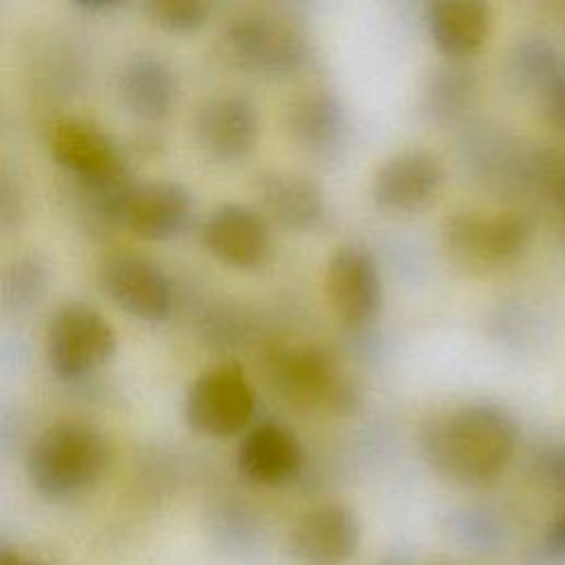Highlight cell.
Returning a JSON list of instances; mask_svg holds the SVG:
<instances>
[{"mask_svg": "<svg viewBox=\"0 0 565 565\" xmlns=\"http://www.w3.org/2000/svg\"><path fill=\"white\" fill-rule=\"evenodd\" d=\"M516 448L514 419L494 404H468L437 419L424 450L430 466L455 483H486L501 475Z\"/></svg>", "mask_w": 565, "mask_h": 565, "instance_id": "6da1fadb", "label": "cell"}, {"mask_svg": "<svg viewBox=\"0 0 565 565\" xmlns=\"http://www.w3.org/2000/svg\"><path fill=\"white\" fill-rule=\"evenodd\" d=\"M110 459L106 437L86 422H57L44 428L26 455L31 486L49 499H66L90 488Z\"/></svg>", "mask_w": 565, "mask_h": 565, "instance_id": "7a4b0ae2", "label": "cell"}, {"mask_svg": "<svg viewBox=\"0 0 565 565\" xmlns=\"http://www.w3.org/2000/svg\"><path fill=\"white\" fill-rule=\"evenodd\" d=\"M46 362L60 380H82L117 353V333L102 311L86 302L62 305L46 324Z\"/></svg>", "mask_w": 565, "mask_h": 565, "instance_id": "3957f363", "label": "cell"}, {"mask_svg": "<svg viewBox=\"0 0 565 565\" xmlns=\"http://www.w3.org/2000/svg\"><path fill=\"white\" fill-rule=\"evenodd\" d=\"M223 46L238 68L267 79L294 75L307 57L302 35L280 18L263 13L232 20L225 29Z\"/></svg>", "mask_w": 565, "mask_h": 565, "instance_id": "277c9868", "label": "cell"}, {"mask_svg": "<svg viewBox=\"0 0 565 565\" xmlns=\"http://www.w3.org/2000/svg\"><path fill=\"white\" fill-rule=\"evenodd\" d=\"M254 388L241 366L227 362L203 371L188 388L183 415L188 426L212 439L238 435L252 419Z\"/></svg>", "mask_w": 565, "mask_h": 565, "instance_id": "5b68a950", "label": "cell"}, {"mask_svg": "<svg viewBox=\"0 0 565 565\" xmlns=\"http://www.w3.org/2000/svg\"><path fill=\"white\" fill-rule=\"evenodd\" d=\"M49 152L75 185H126L135 181L124 150L90 121H55L49 130Z\"/></svg>", "mask_w": 565, "mask_h": 565, "instance_id": "8992f818", "label": "cell"}, {"mask_svg": "<svg viewBox=\"0 0 565 565\" xmlns=\"http://www.w3.org/2000/svg\"><path fill=\"white\" fill-rule=\"evenodd\" d=\"M102 291L128 316L143 322H161L174 305L170 276L148 256L110 252L97 267Z\"/></svg>", "mask_w": 565, "mask_h": 565, "instance_id": "52a82bcc", "label": "cell"}, {"mask_svg": "<svg viewBox=\"0 0 565 565\" xmlns=\"http://www.w3.org/2000/svg\"><path fill=\"white\" fill-rule=\"evenodd\" d=\"M527 227L510 212H459L444 225V243L463 265L497 267L510 263L525 247Z\"/></svg>", "mask_w": 565, "mask_h": 565, "instance_id": "ba28073f", "label": "cell"}, {"mask_svg": "<svg viewBox=\"0 0 565 565\" xmlns=\"http://www.w3.org/2000/svg\"><path fill=\"white\" fill-rule=\"evenodd\" d=\"M329 302L349 329H364L382 309V276L364 245H342L327 269Z\"/></svg>", "mask_w": 565, "mask_h": 565, "instance_id": "9c48e42d", "label": "cell"}, {"mask_svg": "<svg viewBox=\"0 0 565 565\" xmlns=\"http://www.w3.org/2000/svg\"><path fill=\"white\" fill-rule=\"evenodd\" d=\"M360 545V521L344 503H320L291 525L287 552L298 565H342Z\"/></svg>", "mask_w": 565, "mask_h": 565, "instance_id": "30bf717a", "label": "cell"}, {"mask_svg": "<svg viewBox=\"0 0 565 565\" xmlns=\"http://www.w3.org/2000/svg\"><path fill=\"white\" fill-rule=\"evenodd\" d=\"M194 139L205 157L234 163L245 159L258 141V113L252 99L225 93L207 97L194 113Z\"/></svg>", "mask_w": 565, "mask_h": 565, "instance_id": "8fae6325", "label": "cell"}, {"mask_svg": "<svg viewBox=\"0 0 565 565\" xmlns=\"http://www.w3.org/2000/svg\"><path fill=\"white\" fill-rule=\"evenodd\" d=\"M192 192L172 179L135 183L124 201L119 225L143 241L177 238L192 218Z\"/></svg>", "mask_w": 565, "mask_h": 565, "instance_id": "7c38bea8", "label": "cell"}, {"mask_svg": "<svg viewBox=\"0 0 565 565\" xmlns=\"http://www.w3.org/2000/svg\"><path fill=\"white\" fill-rule=\"evenodd\" d=\"M271 373L280 391L300 404H316L329 411L353 406V388L347 384L333 358L320 349L278 351L271 362Z\"/></svg>", "mask_w": 565, "mask_h": 565, "instance_id": "4fadbf2b", "label": "cell"}, {"mask_svg": "<svg viewBox=\"0 0 565 565\" xmlns=\"http://www.w3.org/2000/svg\"><path fill=\"white\" fill-rule=\"evenodd\" d=\"M201 243L216 260L236 269L260 267L271 247L265 218L241 203L214 207L201 225Z\"/></svg>", "mask_w": 565, "mask_h": 565, "instance_id": "5bb4252c", "label": "cell"}, {"mask_svg": "<svg viewBox=\"0 0 565 565\" xmlns=\"http://www.w3.org/2000/svg\"><path fill=\"white\" fill-rule=\"evenodd\" d=\"M444 177L446 172L437 154L426 150H404L377 168L371 192L380 207L417 212L437 199Z\"/></svg>", "mask_w": 565, "mask_h": 565, "instance_id": "9a60e30c", "label": "cell"}, {"mask_svg": "<svg viewBox=\"0 0 565 565\" xmlns=\"http://www.w3.org/2000/svg\"><path fill=\"white\" fill-rule=\"evenodd\" d=\"M236 463L243 477L254 483L282 486L300 472L302 448L289 428L263 422L243 437Z\"/></svg>", "mask_w": 565, "mask_h": 565, "instance_id": "2e32d148", "label": "cell"}, {"mask_svg": "<svg viewBox=\"0 0 565 565\" xmlns=\"http://www.w3.org/2000/svg\"><path fill=\"white\" fill-rule=\"evenodd\" d=\"M117 93L124 108L141 121H161L170 115L179 84L172 68L150 53L130 57L117 77Z\"/></svg>", "mask_w": 565, "mask_h": 565, "instance_id": "e0dca14e", "label": "cell"}, {"mask_svg": "<svg viewBox=\"0 0 565 565\" xmlns=\"http://www.w3.org/2000/svg\"><path fill=\"white\" fill-rule=\"evenodd\" d=\"M263 210L287 230H313L324 216L322 190L291 172H265L256 181Z\"/></svg>", "mask_w": 565, "mask_h": 565, "instance_id": "ac0fdd59", "label": "cell"}, {"mask_svg": "<svg viewBox=\"0 0 565 565\" xmlns=\"http://www.w3.org/2000/svg\"><path fill=\"white\" fill-rule=\"evenodd\" d=\"M433 42L450 57L472 55L488 38L492 13L479 0H437L426 9Z\"/></svg>", "mask_w": 565, "mask_h": 565, "instance_id": "d6986e66", "label": "cell"}, {"mask_svg": "<svg viewBox=\"0 0 565 565\" xmlns=\"http://www.w3.org/2000/svg\"><path fill=\"white\" fill-rule=\"evenodd\" d=\"M294 139L318 157L335 154L347 137V119L340 102L329 93H309L289 110Z\"/></svg>", "mask_w": 565, "mask_h": 565, "instance_id": "ffe728a7", "label": "cell"}, {"mask_svg": "<svg viewBox=\"0 0 565 565\" xmlns=\"http://www.w3.org/2000/svg\"><path fill=\"white\" fill-rule=\"evenodd\" d=\"M475 90V75L463 66H444L437 68L426 88V106L435 117H452L459 113L470 93Z\"/></svg>", "mask_w": 565, "mask_h": 565, "instance_id": "44dd1931", "label": "cell"}, {"mask_svg": "<svg viewBox=\"0 0 565 565\" xmlns=\"http://www.w3.org/2000/svg\"><path fill=\"white\" fill-rule=\"evenodd\" d=\"M44 287V271L31 258H18L0 274V302L9 309L29 307Z\"/></svg>", "mask_w": 565, "mask_h": 565, "instance_id": "7402d4cb", "label": "cell"}, {"mask_svg": "<svg viewBox=\"0 0 565 565\" xmlns=\"http://www.w3.org/2000/svg\"><path fill=\"white\" fill-rule=\"evenodd\" d=\"M143 11L152 24L168 33H194L210 15V7L201 0H150Z\"/></svg>", "mask_w": 565, "mask_h": 565, "instance_id": "603a6c76", "label": "cell"}, {"mask_svg": "<svg viewBox=\"0 0 565 565\" xmlns=\"http://www.w3.org/2000/svg\"><path fill=\"white\" fill-rule=\"evenodd\" d=\"M26 216V188L15 170L0 163V236L15 232Z\"/></svg>", "mask_w": 565, "mask_h": 565, "instance_id": "cb8c5ba5", "label": "cell"}, {"mask_svg": "<svg viewBox=\"0 0 565 565\" xmlns=\"http://www.w3.org/2000/svg\"><path fill=\"white\" fill-rule=\"evenodd\" d=\"M534 90L539 93V102L545 119L565 132V62L556 66L550 75H545Z\"/></svg>", "mask_w": 565, "mask_h": 565, "instance_id": "d4e9b609", "label": "cell"}, {"mask_svg": "<svg viewBox=\"0 0 565 565\" xmlns=\"http://www.w3.org/2000/svg\"><path fill=\"white\" fill-rule=\"evenodd\" d=\"M539 470L556 492L565 494V444L547 448L539 457Z\"/></svg>", "mask_w": 565, "mask_h": 565, "instance_id": "484cf974", "label": "cell"}, {"mask_svg": "<svg viewBox=\"0 0 565 565\" xmlns=\"http://www.w3.org/2000/svg\"><path fill=\"white\" fill-rule=\"evenodd\" d=\"M545 543H547V550L554 556H563L565 558V508L552 519V523L547 527Z\"/></svg>", "mask_w": 565, "mask_h": 565, "instance_id": "4316f807", "label": "cell"}, {"mask_svg": "<svg viewBox=\"0 0 565 565\" xmlns=\"http://www.w3.org/2000/svg\"><path fill=\"white\" fill-rule=\"evenodd\" d=\"M126 2L124 0H77L75 7L88 13H99V11H113V9H121Z\"/></svg>", "mask_w": 565, "mask_h": 565, "instance_id": "83f0119b", "label": "cell"}, {"mask_svg": "<svg viewBox=\"0 0 565 565\" xmlns=\"http://www.w3.org/2000/svg\"><path fill=\"white\" fill-rule=\"evenodd\" d=\"M0 565H40V563L24 558L9 547H0Z\"/></svg>", "mask_w": 565, "mask_h": 565, "instance_id": "f1b7e54d", "label": "cell"}, {"mask_svg": "<svg viewBox=\"0 0 565 565\" xmlns=\"http://www.w3.org/2000/svg\"><path fill=\"white\" fill-rule=\"evenodd\" d=\"M430 565H459V563H444V561H441V563H430Z\"/></svg>", "mask_w": 565, "mask_h": 565, "instance_id": "f546056e", "label": "cell"}]
</instances>
